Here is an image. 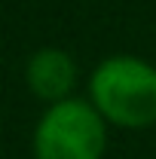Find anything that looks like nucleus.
I'll list each match as a JSON object with an SVG mask.
<instances>
[{
	"instance_id": "obj_2",
	"label": "nucleus",
	"mask_w": 156,
	"mask_h": 159,
	"mask_svg": "<svg viewBox=\"0 0 156 159\" xmlns=\"http://www.w3.org/2000/svg\"><path fill=\"white\" fill-rule=\"evenodd\" d=\"M110 125L86 95L46 104L34 122V159H104Z\"/></svg>"
},
{
	"instance_id": "obj_1",
	"label": "nucleus",
	"mask_w": 156,
	"mask_h": 159,
	"mask_svg": "<svg viewBox=\"0 0 156 159\" xmlns=\"http://www.w3.org/2000/svg\"><path fill=\"white\" fill-rule=\"evenodd\" d=\"M86 98L110 129H150L156 125V64L132 52L107 55L86 80Z\"/></svg>"
},
{
	"instance_id": "obj_3",
	"label": "nucleus",
	"mask_w": 156,
	"mask_h": 159,
	"mask_svg": "<svg viewBox=\"0 0 156 159\" xmlns=\"http://www.w3.org/2000/svg\"><path fill=\"white\" fill-rule=\"evenodd\" d=\"M25 86L43 104L74 98L80 86V64L61 46H40L25 61Z\"/></svg>"
}]
</instances>
